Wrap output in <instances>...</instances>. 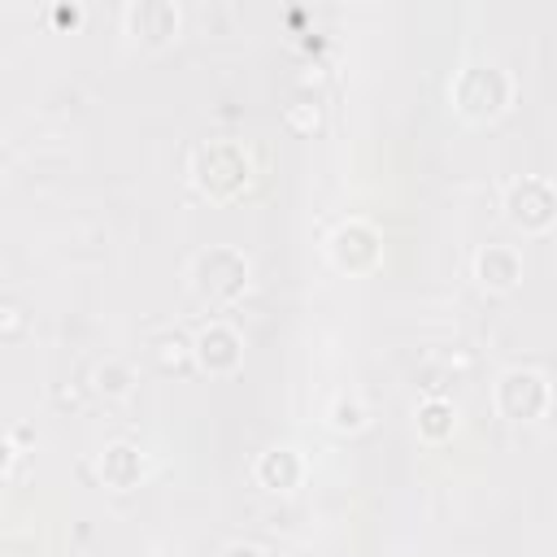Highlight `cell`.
Instances as JSON below:
<instances>
[{"mask_svg":"<svg viewBox=\"0 0 557 557\" xmlns=\"http://www.w3.org/2000/svg\"><path fill=\"white\" fill-rule=\"evenodd\" d=\"M513 96H518L513 74H509L500 61H492V57L466 61V65L453 74V83H448V104H453V113L466 117V122H474V126L505 117L509 104H513Z\"/></svg>","mask_w":557,"mask_h":557,"instance_id":"1","label":"cell"},{"mask_svg":"<svg viewBox=\"0 0 557 557\" xmlns=\"http://www.w3.org/2000/svg\"><path fill=\"white\" fill-rule=\"evenodd\" d=\"M187 178H191V187L200 196H209L218 205H231V200H239L252 187L257 161H252V152L239 139H200L191 148Z\"/></svg>","mask_w":557,"mask_h":557,"instance_id":"2","label":"cell"},{"mask_svg":"<svg viewBox=\"0 0 557 557\" xmlns=\"http://www.w3.org/2000/svg\"><path fill=\"white\" fill-rule=\"evenodd\" d=\"M252 283V261L235 244H209L187 261V287L205 305H235Z\"/></svg>","mask_w":557,"mask_h":557,"instance_id":"3","label":"cell"},{"mask_svg":"<svg viewBox=\"0 0 557 557\" xmlns=\"http://www.w3.org/2000/svg\"><path fill=\"white\" fill-rule=\"evenodd\" d=\"M553 405V383L535 366H509L492 383V409L505 422H540Z\"/></svg>","mask_w":557,"mask_h":557,"instance_id":"4","label":"cell"},{"mask_svg":"<svg viewBox=\"0 0 557 557\" xmlns=\"http://www.w3.org/2000/svg\"><path fill=\"white\" fill-rule=\"evenodd\" d=\"M500 209H505V222L513 231H522V235H548L553 222H557V191H553L548 178L522 174V178H513L505 187Z\"/></svg>","mask_w":557,"mask_h":557,"instance_id":"5","label":"cell"},{"mask_svg":"<svg viewBox=\"0 0 557 557\" xmlns=\"http://www.w3.org/2000/svg\"><path fill=\"white\" fill-rule=\"evenodd\" d=\"M326 257L339 274H370L383 261V231L366 218H344L326 235Z\"/></svg>","mask_w":557,"mask_h":557,"instance_id":"6","label":"cell"},{"mask_svg":"<svg viewBox=\"0 0 557 557\" xmlns=\"http://www.w3.org/2000/svg\"><path fill=\"white\" fill-rule=\"evenodd\" d=\"M183 13L174 0H126L122 4V30L144 48H165L178 39Z\"/></svg>","mask_w":557,"mask_h":557,"instance_id":"7","label":"cell"},{"mask_svg":"<svg viewBox=\"0 0 557 557\" xmlns=\"http://www.w3.org/2000/svg\"><path fill=\"white\" fill-rule=\"evenodd\" d=\"M191 361H196L205 374H213V379L235 374V370L244 366V335H239L231 322L209 318V322L191 335Z\"/></svg>","mask_w":557,"mask_h":557,"instance_id":"8","label":"cell"},{"mask_svg":"<svg viewBox=\"0 0 557 557\" xmlns=\"http://www.w3.org/2000/svg\"><path fill=\"white\" fill-rule=\"evenodd\" d=\"M252 479H257L265 492H296V487L309 479V457H305L296 444H270V448L257 453Z\"/></svg>","mask_w":557,"mask_h":557,"instance_id":"9","label":"cell"},{"mask_svg":"<svg viewBox=\"0 0 557 557\" xmlns=\"http://www.w3.org/2000/svg\"><path fill=\"white\" fill-rule=\"evenodd\" d=\"M96 474L104 487L113 492H131L148 479V453L131 440H109L100 453H96Z\"/></svg>","mask_w":557,"mask_h":557,"instance_id":"10","label":"cell"},{"mask_svg":"<svg viewBox=\"0 0 557 557\" xmlns=\"http://www.w3.org/2000/svg\"><path fill=\"white\" fill-rule=\"evenodd\" d=\"M474 283L496 296L513 292L522 283V252L513 244H483L474 252Z\"/></svg>","mask_w":557,"mask_h":557,"instance_id":"11","label":"cell"},{"mask_svg":"<svg viewBox=\"0 0 557 557\" xmlns=\"http://www.w3.org/2000/svg\"><path fill=\"white\" fill-rule=\"evenodd\" d=\"M413 426H418L422 444H448L457 431V405L444 396H426L413 405Z\"/></svg>","mask_w":557,"mask_h":557,"instance_id":"12","label":"cell"},{"mask_svg":"<svg viewBox=\"0 0 557 557\" xmlns=\"http://www.w3.org/2000/svg\"><path fill=\"white\" fill-rule=\"evenodd\" d=\"M91 387L109 400H122L135 392V366L126 357H104L96 370H91Z\"/></svg>","mask_w":557,"mask_h":557,"instance_id":"13","label":"cell"},{"mask_svg":"<svg viewBox=\"0 0 557 557\" xmlns=\"http://www.w3.org/2000/svg\"><path fill=\"white\" fill-rule=\"evenodd\" d=\"M366 422H370V409L361 396H335L326 409V426L339 435H357V431H366Z\"/></svg>","mask_w":557,"mask_h":557,"instance_id":"14","label":"cell"},{"mask_svg":"<svg viewBox=\"0 0 557 557\" xmlns=\"http://www.w3.org/2000/svg\"><path fill=\"white\" fill-rule=\"evenodd\" d=\"M152 357L161 370H178L191 361V339L178 331H161V335H152Z\"/></svg>","mask_w":557,"mask_h":557,"instance_id":"15","label":"cell"},{"mask_svg":"<svg viewBox=\"0 0 557 557\" xmlns=\"http://www.w3.org/2000/svg\"><path fill=\"white\" fill-rule=\"evenodd\" d=\"M283 117H287V126L300 131V135H313V131L322 126V109H318V100H292V104L283 109Z\"/></svg>","mask_w":557,"mask_h":557,"instance_id":"16","label":"cell"},{"mask_svg":"<svg viewBox=\"0 0 557 557\" xmlns=\"http://www.w3.org/2000/svg\"><path fill=\"white\" fill-rule=\"evenodd\" d=\"M26 331V309L17 300H0V339H17Z\"/></svg>","mask_w":557,"mask_h":557,"instance_id":"17","label":"cell"},{"mask_svg":"<svg viewBox=\"0 0 557 557\" xmlns=\"http://www.w3.org/2000/svg\"><path fill=\"white\" fill-rule=\"evenodd\" d=\"M218 557H265V548H261V544H252V540H226Z\"/></svg>","mask_w":557,"mask_h":557,"instance_id":"18","label":"cell"},{"mask_svg":"<svg viewBox=\"0 0 557 557\" xmlns=\"http://www.w3.org/2000/svg\"><path fill=\"white\" fill-rule=\"evenodd\" d=\"M52 22H57V26H70V30H74V26L83 22V4H52Z\"/></svg>","mask_w":557,"mask_h":557,"instance_id":"19","label":"cell"},{"mask_svg":"<svg viewBox=\"0 0 557 557\" xmlns=\"http://www.w3.org/2000/svg\"><path fill=\"white\" fill-rule=\"evenodd\" d=\"M13 461H17V444H13V440L0 431V479L13 470Z\"/></svg>","mask_w":557,"mask_h":557,"instance_id":"20","label":"cell"},{"mask_svg":"<svg viewBox=\"0 0 557 557\" xmlns=\"http://www.w3.org/2000/svg\"><path fill=\"white\" fill-rule=\"evenodd\" d=\"M148 557H187V553H183L178 544H157V548H152Z\"/></svg>","mask_w":557,"mask_h":557,"instance_id":"21","label":"cell"},{"mask_svg":"<svg viewBox=\"0 0 557 557\" xmlns=\"http://www.w3.org/2000/svg\"><path fill=\"white\" fill-rule=\"evenodd\" d=\"M13 557H35V553H13Z\"/></svg>","mask_w":557,"mask_h":557,"instance_id":"22","label":"cell"}]
</instances>
